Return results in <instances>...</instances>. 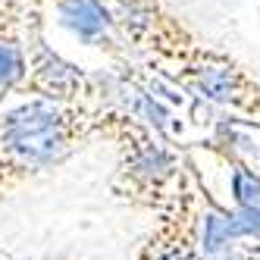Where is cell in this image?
I'll list each match as a JSON object with an SVG mask.
<instances>
[{"mask_svg":"<svg viewBox=\"0 0 260 260\" xmlns=\"http://www.w3.org/2000/svg\"><path fill=\"white\" fill-rule=\"evenodd\" d=\"M25 79L13 98L31 94L60 104H110L107 98V72H88L60 57L47 44L44 35V0H31L25 22Z\"/></svg>","mask_w":260,"mask_h":260,"instance_id":"7a4b0ae2","label":"cell"},{"mask_svg":"<svg viewBox=\"0 0 260 260\" xmlns=\"http://www.w3.org/2000/svg\"><path fill=\"white\" fill-rule=\"evenodd\" d=\"M31 0H0V104L13 98L25 79V22Z\"/></svg>","mask_w":260,"mask_h":260,"instance_id":"277c9868","label":"cell"},{"mask_svg":"<svg viewBox=\"0 0 260 260\" xmlns=\"http://www.w3.org/2000/svg\"><path fill=\"white\" fill-rule=\"evenodd\" d=\"M241 260H260V241H245L241 245Z\"/></svg>","mask_w":260,"mask_h":260,"instance_id":"5b68a950","label":"cell"},{"mask_svg":"<svg viewBox=\"0 0 260 260\" xmlns=\"http://www.w3.org/2000/svg\"><path fill=\"white\" fill-rule=\"evenodd\" d=\"M57 13V22L72 31L85 47H98L116 63L128 60V44L113 22V13L104 0H47Z\"/></svg>","mask_w":260,"mask_h":260,"instance_id":"3957f363","label":"cell"},{"mask_svg":"<svg viewBox=\"0 0 260 260\" xmlns=\"http://www.w3.org/2000/svg\"><path fill=\"white\" fill-rule=\"evenodd\" d=\"M107 104H60L19 94L0 104V191L63 163L88 138L101 135Z\"/></svg>","mask_w":260,"mask_h":260,"instance_id":"6da1fadb","label":"cell"}]
</instances>
